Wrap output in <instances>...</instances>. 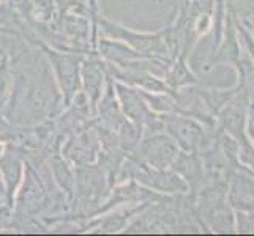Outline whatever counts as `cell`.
Instances as JSON below:
<instances>
[{
  "mask_svg": "<svg viewBox=\"0 0 254 236\" xmlns=\"http://www.w3.org/2000/svg\"><path fill=\"white\" fill-rule=\"evenodd\" d=\"M89 17L96 24L98 32L103 37L124 41L131 49H134L139 54L147 55V57L156 58L158 55L164 54V50H166L164 33H145V32L133 30L120 22L111 21L109 17L104 16L100 10L90 13Z\"/></svg>",
  "mask_w": 254,
  "mask_h": 236,
  "instance_id": "cell-2",
  "label": "cell"
},
{
  "mask_svg": "<svg viewBox=\"0 0 254 236\" xmlns=\"http://www.w3.org/2000/svg\"><path fill=\"white\" fill-rule=\"evenodd\" d=\"M46 165L51 173L52 181L56 183V186L64 192L69 203L73 202V192H74V167L69 164L59 150L51 151L46 157Z\"/></svg>",
  "mask_w": 254,
  "mask_h": 236,
  "instance_id": "cell-10",
  "label": "cell"
},
{
  "mask_svg": "<svg viewBox=\"0 0 254 236\" xmlns=\"http://www.w3.org/2000/svg\"><path fill=\"white\" fill-rule=\"evenodd\" d=\"M81 2H82V3H87V0H81Z\"/></svg>",
  "mask_w": 254,
  "mask_h": 236,
  "instance_id": "cell-15",
  "label": "cell"
},
{
  "mask_svg": "<svg viewBox=\"0 0 254 236\" xmlns=\"http://www.w3.org/2000/svg\"><path fill=\"white\" fill-rule=\"evenodd\" d=\"M8 54L6 52V45H5V41H3V38L0 37V62H2L3 60V57Z\"/></svg>",
  "mask_w": 254,
  "mask_h": 236,
  "instance_id": "cell-13",
  "label": "cell"
},
{
  "mask_svg": "<svg viewBox=\"0 0 254 236\" xmlns=\"http://www.w3.org/2000/svg\"><path fill=\"white\" fill-rule=\"evenodd\" d=\"M100 151V137L92 125V120L85 126L68 134L60 146V153L74 169L95 164L98 161Z\"/></svg>",
  "mask_w": 254,
  "mask_h": 236,
  "instance_id": "cell-4",
  "label": "cell"
},
{
  "mask_svg": "<svg viewBox=\"0 0 254 236\" xmlns=\"http://www.w3.org/2000/svg\"><path fill=\"white\" fill-rule=\"evenodd\" d=\"M114 87H116V93L124 115L141 128L152 125L153 115L150 113V109H148L141 90L116 81H114Z\"/></svg>",
  "mask_w": 254,
  "mask_h": 236,
  "instance_id": "cell-7",
  "label": "cell"
},
{
  "mask_svg": "<svg viewBox=\"0 0 254 236\" xmlns=\"http://www.w3.org/2000/svg\"><path fill=\"white\" fill-rule=\"evenodd\" d=\"M30 46L40 49L41 54L45 55L59 93L62 96L64 107H66L74 96L81 92V63L84 55L54 49L38 40H35Z\"/></svg>",
  "mask_w": 254,
  "mask_h": 236,
  "instance_id": "cell-1",
  "label": "cell"
},
{
  "mask_svg": "<svg viewBox=\"0 0 254 236\" xmlns=\"http://www.w3.org/2000/svg\"><path fill=\"white\" fill-rule=\"evenodd\" d=\"M25 170V159L19 145L6 143L5 151L0 154V172L5 183V202L8 205L14 203V195L21 186ZM14 208V206H13Z\"/></svg>",
  "mask_w": 254,
  "mask_h": 236,
  "instance_id": "cell-6",
  "label": "cell"
},
{
  "mask_svg": "<svg viewBox=\"0 0 254 236\" xmlns=\"http://www.w3.org/2000/svg\"><path fill=\"white\" fill-rule=\"evenodd\" d=\"M108 81L109 76L104 60L96 52L84 55L81 63V90L90 102L93 115L96 104H98L104 89H106Z\"/></svg>",
  "mask_w": 254,
  "mask_h": 236,
  "instance_id": "cell-5",
  "label": "cell"
},
{
  "mask_svg": "<svg viewBox=\"0 0 254 236\" xmlns=\"http://www.w3.org/2000/svg\"><path fill=\"white\" fill-rule=\"evenodd\" d=\"M95 50L106 63L116 65L120 68L128 66L131 62H134V60L141 57H147V55L139 54L137 50L131 49L124 41L112 40L108 37H103V35H100L98 40H96Z\"/></svg>",
  "mask_w": 254,
  "mask_h": 236,
  "instance_id": "cell-9",
  "label": "cell"
},
{
  "mask_svg": "<svg viewBox=\"0 0 254 236\" xmlns=\"http://www.w3.org/2000/svg\"><path fill=\"white\" fill-rule=\"evenodd\" d=\"M13 206L16 211L35 217H43L49 209L48 183L41 177V173L27 161H25L24 177L14 195Z\"/></svg>",
  "mask_w": 254,
  "mask_h": 236,
  "instance_id": "cell-3",
  "label": "cell"
},
{
  "mask_svg": "<svg viewBox=\"0 0 254 236\" xmlns=\"http://www.w3.org/2000/svg\"><path fill=\"white\" fill-rule=\"evenodd\" d=\"M57 13H65V11H77L87 14V5L82 3L81 0H54ZM89 16V14H87Z\"/></svg>",
  "mask_w": 254,
  "mask_h": 236,
  "instance_id": "cell-12",
  "label": "cell"
},
{
  "mask_svg": "<svg viewBox=\"0 0 254 236\" xmlns=\"http://www.w3.org/2000/svg\"><path fill=\"white\" fill-rule=\"evenodd\" d=\"M0 200L5 202V183H3V178H2V172H0Z\"/></svg>",
  "mask_w": 254,
  "mask_h": 236,
  "instance_id": "cell-14",
  "label": "cell"
},
{
  "mask_svg": "<svg viewBox=\"0 0 254 236\" xmlns=\"http://www.w3.org/2000/svg\"><path fill=\"white\" fill-rule=\"evenodd\" d=\"M93 118L98 121L100 125L106 126L112 131H117L127 121V117L124 115V112H122V107H120L116 87H114V81L111 77L98 104H96Z\"/></svg>",
  "mask_w": 254,
  "mask_h": 236,
  "instance_id": "cell-8",
  "label": "cell"
},
{
  "mask_svg": "<svg viewBox=\"0 0 254 236\" xmlns=\"http://www.w3.org/2000/svg\"><path fill=\"white\" fill-rule=\"evenodd\" d=\"M14 92V66L8 54L0 62V115H5Z\"/></svg>",
  "mask_w": 254,
  "mask_h": 236,
  "instance_id": "cell-11",
  "label": "cell"
}]
</instances>
